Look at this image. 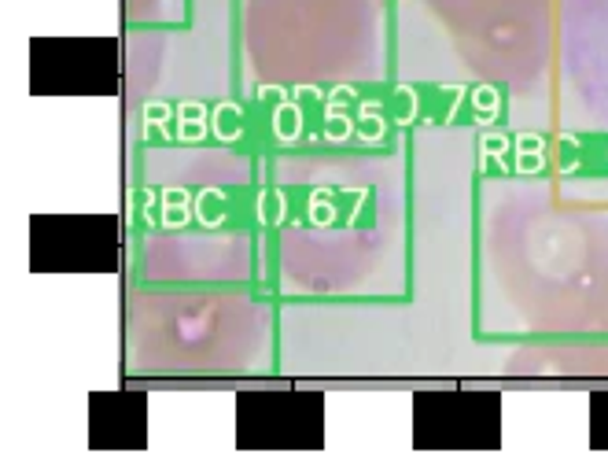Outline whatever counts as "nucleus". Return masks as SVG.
Masks as SVG:
<instances>
[{"instance_id": "6e6552de", "label": "nucleus", "mask_w": 608, "mask_h": 465, "mask_svg": "<svg viewBox=\"0 0 608 465\" xmlns=\"http://www.w3.org/2000/svg\"><path fill=\"white\" fill-rule=\"evenodd\" d=\"M546 167V141L538 133H520L516 137V170L535 174Z\"/></svg>"}, {"instance_id": "0eeeda50", "label": "nucleus", "mask_w": 608, "mask_h": 465, "mask_svg": "<svg viewBox=\"0 0 608 465\" xmlns=\"http://www.w3.org/2000/svg\"><path fill=\"white\" fill-rule=\"evenodd\" d=\"M303 133V107L296 104V100H281L277 107H273V137L277 141H284V144H291Z\"/></svg>"}, {"instance_id": "9b49d317", "label": "nucleus", "mask_w": 608, "mask_h": 465, "mask_svg": "<svg viewBox=\"0 0 608 465\" xmlns=\"http://www.w3.org/2000/svg\"><path fill=\"white\" fill-rule=\"evenodd\" d=\"M498 104H502V97H498V89H494V85H476V89H472V107H476L480 122H490L494 115H498Z\"/></svg>"}, {"instance_id": "2eb2a0df", "label": "nucleus", "mask_w": 608, "mask_h": 465, "mask_svg": "<svg viewBox=\"0 0 608 465\" xmlns=\"http://www.w3.org/2000/svg\"><path fill=\"white\" fill-rule=\"evenodd\" d=\"M483 155L487 159H494L498 167H505V151H509V137H502V133H487V137L480 141Z\"/></svg>"}, {"instance_id": "f257e3e1", "label": "nucleus", "mask_w": 608, "mask_h": 465, "mask_svg": "<svg viewBox=\"0 0 608 465\" xmlns=\"http://www.w3.org/2000/svg\"><path fill=\"white\" fill-rule=\"evenodd\" d=\"M321 439V399L310 391H243V447H313Z\"/></svg>"}, {"instance_id": "9d476101", "label": "nucleus", "mask_w": 608, "mask_h": 465, "mask_svg": "<svg viewBox=\"0 0 608 465\" xmlns=\"http://www.w3.org/2000/svg\"><path fill=\"white\" fill-rule=\"evenodd\" d=\"M350 133H354V119L343 111V100H328L325 104V141L340 144L350 137Z\"/></svg>"}, {"instance_id": "39448f33", "label": "nucleus", "mask_w": 608, "mask_h": 465, "mask_svg": "<svg viewBox=\"0 0 608 465\" xmlns=\"http://www.w3.org/2000/svg\"><path fill=\"white\" fill-rule=\"evenodd\" d=\"M211 129H214V137L225 141V144L240 141V133H243V107L233 104V100H221L211 111Z\"/></svg>"}, {"instance_id": "f8f14e48", "label": "nucleus", "mask_w": 608, "mask_h": 465, "mask_svg": "<svg viewBox=\"0 0 608 465\" xmlns=\"http://www.w3.org/2000/svg\"><path fill=\"white\" fill-rule=\"evenodd\" d=\"M284 214H288V199H284V192L269 189V192L258 196V218L266 221V226H277Z\"/></svg>"}, {"instance_id": "4468645a", "label": "nucleus", "mask_w": 608, "mask_h": 465, "mask_svg": "<svg viewBox=\"0 0 608 465\" xmlns=\"http://www.w3.org/2000/svg\"><path fill=\"white\" fill-rule=\"evenodd\" d=\"M170 119H177V107H170V104H163V100H148V104H144V129H148V133H151V129H166Z\"/></svg>"}, {"instance_id": "1a4fd4ad", "label": "nucleus", "mask_w": 608, "mask_h": 465, "mask_svg": "<svg viewBox=\"0 0 608 465\" xmlns=\"http://www.w3.org/2000/svg\"><path fill=\"white\" fill-rule=\"evenodd\" d=\"M196 221L199 226H207V229H214V226L225 221V192L221 189L207 185L203 192H196Z\"/></svg>"}, {"instance_id": "ddd939ff", "label": "nucleus", "mask_w": 608, "mask_h": 465, "mask_svg": "<svg viewBox=\"0 0 608 465\" xmlns=\"http://www.w3.org/2000/svg\"><path fill=\"white\" fill-rule=\"evenodd\" d=\"M310 221H313V226H332V221H335L332 189H313L310 192Z\"/></svg>"}, {"instance_id": "423d86ee", "label": "nucleus", "mask_w": 608, "mask_h": 465, "mask_svg": "<svg viewBox=\"0 0 608 465\" xmlns=\"http://www.w3.org/2000/svg\"><path fill=\"white\" fill-rule=\"evenodd\" d=\"M192 192L189 189H163L159 196V204H163V226L166 229H177V226H185V221L196 214V204H192Z\"/></svg>"}, {"instance_id": "f03ea898", "label": "nucleus", "mask_w": 608, "mask_h": 465, "mask_svg": "<svg viewBox=\"0 0 608 465\" xmlns=\"http://www.w3.org/2000/svg\"><path fill=\"white\" fill-rule=\"evenodd\" d=\"M119 259L115 218H34L37 270H111Z\"/></svg>"}, {"instance_id": "20e7f679", "label": "nucleus", "mask_w": 608, "mask_h": 465, "mask_svg": "<svg viewBox=\"0 0 608 465\" xmlns=\"http://www.w3.org/2000/svg\"><path fill=\"white\" fill-rule=\"evenodd\" d=\"M207 129H211V111L203 107L199 100H181V104H177V141L196 144V141L207 137Z\"/></svg>"}, {"instance_id": "7ed1b4c3", "label": "nucleus", "mask_w": 608, "mask_h": 465, "mask_svg": "<svg viewBox=\"0 0 608 465\" xmlns=\"http://www.w3.org/2000/svg\"><path fill=\"white\" fill-rule=\"evenodd\" d=\"M119 78L115 41H37L34 44V89L37 93H111Z\"/></svg>"}]
</instances>
